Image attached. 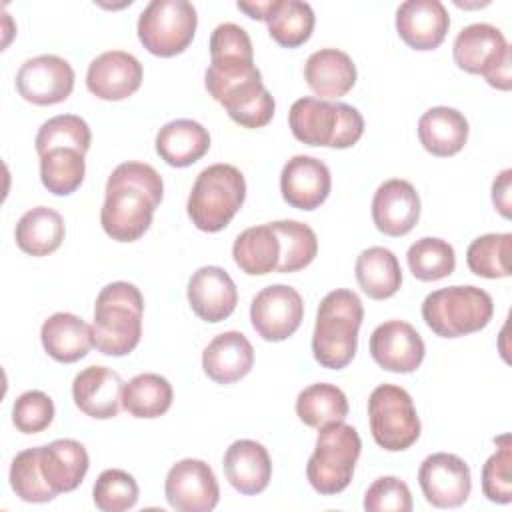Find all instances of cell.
I'll return each instance as SVG.
<instances>
[{"instance_id": "obj_29", "label": "cell", "mask_w": 512, "mask_h": 512, "mask_svg": "<svg viewBox=\"0 0 512 512\" xmlns=\"http://www.w3.org/2000/svg\"><path fill=\"white\" fill-rule=\"evenodd\" d=\"M210 148L208 130L190 118H178L164 124L156 134L158 156L176 168L198 162Z\"/></svg>"}, {"instance_id": "obj_7", "label": "cell", "mask_w": 512, "mask_h": 512, "mask_svg": "<svg viewBox=\"0 0 512 512\" xmlns=\"http://www.w3.org/2000/svg\"><path fill=\"white\" fill-rule=\"evenodd\" d=\"M494 314L492 296L478 286H448L430 292L422 302L426 326L442 338L480 332Z\"/></svg>"}, {"instance_id": "obj_42", "label": "cell", "mask_w": 512, "mask_h": 512, "mask_svg": "<svg viewBox=\"0 0 512 512\" xmlns=\"http://www.w3.org/2000/svg\"><path fill=\"white\" fill-rule=\"evenodd\" d=\"M138 492V482L132 474L120 468H108L96 478L92 498L102 512H124L138 502Z\"/></svg>"}, {"instance_id": "obj_4", "label": "cell", "mask_w": 512, "mask_h": 512, "mask_svg": "<svg viewBox=\"0 0 512 512\" xmlns=\"http://www.w3.org/2000/svg\"><path fill=\"white\" fill-rule=\"evenodd\" d=\"M144 298L130 282H112L94 304L92 346L106 356L130 354L142 336Z\"/></svg>"}, {"instance_id": "obj_13", "label": "cell", "mask_w": 512, "mask_h": 512, "mask_svg": "<svg viewBox=\"0 0 512 512\" xmlns=\"http://www.w3.org/2000/svg\"><path fill=\"white\" fill-rule=\"evenodd\" d=\"M418 484L428 504L436 508H458L470 496L472 476L460 456L436 452L420 464Z\"/></svg>"}, {"instance_id": "obj_11", "label": "cell", "mask_w": 512, "mask_h": 512, "mask_svg": "<svg viewBox=\"0 0 512 512\" xmlns=\"http://www.w3.org/2000/svg\"><path fill=\"white\" fill-rule=\"evenodd\" d=\"M196 8L188 0H152L138 18L142 46L160 58L184 52L196 32Z\"/></svg>"}, {"instance_id": "obj_16", "label": "cell", "mask_w": 512, "mask_h": 512, "mask_svg": "<svg viewBox=\"0 0 512 512\" xmlns=\"http://www.w3.org/2000/svg\"><path fill=\"white\" fill-rule=\"evenodd\" d=\"M424 354L426 348L422 336L404 320H388L376 326L370 336V356L388 372H414L420 368Z\"/></svg>"}, {"instance_id": "obj_39", "label": "cell", "mask_w": 512, "mask_h": 512, "mask_svg": "<svg viewBox=\"0 0 512 512\" xmlns=\"http://www.w3.org/2000/svg\"><path fill=\"white\" fill-rule=\"evenodd\" d=\"M510 242V232L484 234L472 240L466 250V264L470 272L482 278L510 276Z\"/></svg>"}, {"instance_id": "obj_9", "label": "cell", "mask_w": 512, "mask_h": 512, "mask_svg": "<svg viewBox=\"0 0 512 512\" xmlns=\"http://www.w3.org/2000/svg\"><path fill=\"white\" fill-rule=\"evenodd\" d=\"M454 62L470 74H482L498 90H510V46L504 34L486 22L462 28L452 46Z\"/></svg>"}, {"instance_id": "obj_33", "label": "cell", "mask_w": 512, "mask_h": 512, "mask_svg": "<svg viewBox=\"0 0 512 512\" xmlns=\"http://www.w3.org/2000/svg\"><path fill=\"white\" fill-rule=\"evenodd\" d=\"M172 398V386L164 376L144 372L124 384L122 408L134 418H158L170 410Z\"/></svg>"}, {"instance_id": "obj_25", "label": "cell", "mask_w": 512, "mask_h": 512, "mask_svg": "<svg viewBox=\"0 0 512 512\" xmlns=\"http://www.w3.org/2000/svg\"><path fill=\"white\" fill-rule=\"evenodd\" d=\"M304 80L320 100H336L356 84V66L352 58L338 48H322L308 56Z\"/></svg>"}, {"instance_id": "obj_44", "label": "cell", "mask_w": 512, "mask_h": 512, "mask_svg": "<svg viewBox=\"0 0 512 512\" xmlns=\"http://www.w3.org/2000/svg\"><path fill=\"white\" fill-rule=\"evenodd\" d=\"M502 446L486 460L482 468V492L490 502L508 504L512 500V450L508 436L502 438Z\"/></svg>"}, {"instance_id": "obj_5", "label": "cell", "mask_w": 512, "mask_h": 512, "mask_svg": "<svg viewBox=\"0 0 512 512\" xmlns=\"http://www.w3.org/2000/svg\"><path fill=\"white\" fill-rule=\"evenodd\" d=\"M288 126L302 144L326 148H350L364 134V118L354 106L320 98L296 100L288 112Z\"/></svg>"}, {"instance_id": "obj_38", "label": "cell", "mask_w": 512, "mask_h": 512, "mask_svg": "<svg viewBox=\"0 0 512 512\" xmlns=\"http://www.w3.org/2000/svg\"><path fill=\"white\" fill-rule=\"evenodd\" d=\"M408 268L414 278L422 282H434L450 276L456 268L454 248L442 238H420L416 240L406 254Z\"/></svg>"}, {"instance_id": "obj_41", "label": "cell", "mask_w": 512, "mask_h": 512, "mask_svg": "<svg viewBox=\"0 0 512 512\" xmlns=\"http://www.w3.org/2000/svg\"><path fill=\"white\" fill-rule=\"evenodd\" d=\"M90 140H92V134L84 118L76 114H60L46 120L40 126L34 144H36L38 156L54 148H74L86 154L90 148Z\"/></svg>"}, {"instance_id": "obj_27", "label": "cell", "mask_w": 512, "mask_h": 512, "mask_svg": "<svg viewBox=\"0 0 512 512\" xmlns=\"http://www.w3.org/2000/svg\"><path fill=\"white\" fill-rule=\"evenodd\" d=\"M468 120L462 112L448 106H434L418 120V138L432 156H454L468 140Z\"/></svg>"}, {"instance_id": "obj_1", "label": "cell", "mask_w": 512, "mask_h": 512, "mask_svg": "<svg viewBox=\"0 0 512 512\" xmlns=\"http://www.w3.org/2000/svg\"><path fill=\"white\" fill-rule=\"evenodd\" d=\"M162 176L144 162L118 164L106 182L100 210L104 232L116 242H134L152 224L154 210L162 202Z\"/></svg>"}, {"instance_id": "obj_34", "label": "cell", "mask_w": 512, "mask_h": 512, "mask_svg": "<svg viewBox=\"0 0 512 512\" xmlns=\"http://www.w3.org/2000/svg\"><path fill=\"white\" fill-rule=\"evenodd\" d=\"M314 10L300 0H274V8L266 18L268 34L284 48L302 46L314 30Z\"/></svg>"}, {"instance_id": "obj_8", "label": "cell", "mask_w": 512, "mask_h": 512, "mask_svg": "<svg viewBox=\"0 0 512 512\" xmlns=\"http://www.w3.org/2000/svg\"><path fill=\"white\" fill-rule=\"evenodd\" d=\"M318 430L316 448L306 464V476L316 492L332 496L352 482L362 440L356 428L342 420L324 424Z\"/></svg>"}, {"instance_id": "obj_14", "label": "cell", "mask_w": 512, "mask_h": 512, "mask_svg": "<svg viewBox=\"0 0 512 512\" xmlns=\"http://www.w3.org/2000/svg\"><path fill=\"white\" fill-rule=\"evenodd\" d=\"M74 88V70L68 60L56 54L28 58L16 74L18 94L36 106L64 102Z\"/></svg>"}, {"instance_id": "obj_45", "label": "cell", "mask_w": 512, "mask_h": 512, "mask_svg": "<svg viewBox=\"0 0 512 512\" xmlns=\"http://www.w3.org/2000/svg\"><path fill=\"white\" fill-rule=\"evenodd\" d=\"M364 510L368 512H410L412 494L404 480L396 476L376 478L364 494Z\"/></svg>"}, {"instance_id": "obj_26", "label": "cell", "mask_w": 512, "mask_h": 512, "mask_svg": "<svg viewBox=\"0 0 512 512\" xmlns=\"http://www.w3.org/2000/svg\"><path fill=\"white\" fill-rule=\"evenodd\" d=\"M88 466V452L78 440L60 438L40 446V468L56 494L76 490L84 480Z\"/></svg>"}, {"instance_id": "obj_19", "label": "cell", "mask_w": 512, "mask_h": 512, "mask_svg": "<svg viewBox=\"0 0 512 512\" xmlns=\"http://www.w3.org/2000/svg\"><path fill=\"white\" fill-rule=\"evenodd\" d=\"M420 218V196L416 188L402 178L386 180L372 198V220L386 236L408 234Z\"/></svg>"}, {"instance_id": "obj_36", "label": "cell", "mask_w": 512, "mask_h": 512, "mask_svg": "<svg viewBox=\"0 0 512 512\" xmlns=\"http://www.w3.org/2000/svg\"><path fill=\"white\" fill-rule=\"evenodd\" d=\"M84 172V154L74 148H54L40 156V180L56 196L76 192L84 180Z\"/></svg>"}, {"instance_id": "obj_22", "label": "cell", "mask_w": 512, "mask_h": 512, "mask_svg": "<svg viewBox=\"0 0 512 512\" xmlns=\"http://www.w3.org/2000/svg\"><path fill=\"white\" fill-rule=\"evenodd\" d=\"M124 382L118 372L106 366H88L72 382L74 404L90 418H114L122 406Z\"/></svg>"}, {"instance_id": "obj_10", "label": "cell", "mask_w": 512, "mask_h": 512, "mask_svg": "<svg viewBox=\"0 0 512 512\" xmlns=\"http://www.w3.org/2000/svg\"><path fill=\"white\" fill-rule=\"evenodd\" d=\"M368 422L374 442L388 452L410 448L420 436V418L412 396L396 384H380L368 398Z\"/></svg>"}, {"instance_id": "obj_40", "label": "cell", "mask_w": 512, "mask_h": 512, "mask_svg": "<svg viewBox=\"0 0 512 512\" xmlns=\"http://www.w3.org/2000/svg\"><path fill=\"white\" fill-rule=\"evenodd\" d=\"M10 486L24 502L42 504L56 498V492L50 488L40 468V446L22 450L14 456L10 464Z\"/></svg>"}, {"instance_id": "obj_18", "label": "cell", "mask_w": 512, "mask_h": 512, "mask_svg": "<svg viewBox=\"0 0 512 512\" xmlns=\"http://www.w3.org/2000/svg\"><path fill=\"white\" fill-rule=\"evenodd\" d=\"M332 176L328 166L314 158L298 154L290 158L280 172V192L286 204L298 210L318 208L330 194Z\"/></svg>"}, {"instance_id": "obj_15", "label": "cell", "mask_w": 512, "mask_h": 512, "mask_svg": "<svg viewBox=\"0 0 512 512\" xmlns=\"http://www.w3.org/2000/svg\"><path fill=\"white\" fill-rule=\"evenodd\" d=\"M168 504L178 512H210L220 498L218 480L204 460L176 462L164 482Z\"/></svg>"}, {"instance_id": "obj_6", "label": "cell", "mask_w": 512, "mask_h": 512, "mask_svg": "<svg viewBox=\"0 0 512 512\" xmlns=\"http://www.w3.org/2000/svg\"><path fill=\"white\" fill-rule=\"evenodd\" d=\"M246 198V180L232 164L204 168L188 196V216L202 232H220L230 224Z\"/></svg>"}, {"instance_id": "obj_2", "label": "cell", "mask_w": 512, "mask_h": 512, "mask_svg": "<svg viewBox=\"0 0 512 512\" xmlns=\"http://www.w3.org/2000/svg\"><path fill=\"white\" fill-rule=\"evenodd\" d=\"M204 86L208 94L224 106L228 116L244 128H262L274 116L276 102L262 84V74L254 58H210Z\"/></svg>"}, {"instance_id": "obj_20", "label": "cell", "mask_w": 512, "mask_h": 512, "mask_svg": "<svg viewBox=\"0 0 512 512\" xmlns=\"http://www.w3.org/2000/svg\"><path fill=\"white\" fill-rule=\"evenodd\" d=\"M450 28V16L440 0H406L396 10V30L414 50L438 48Z\"/></svg>"}, {"instance_id": "obj_43", "label": "cell", "mask_w": 512, "mask_h": 512, "mask_svg": "<svg viewBox=\"0 0 512 512\" xmlns=\"http://www.w3.org/2000/svg\"><path fill=\"white\" fill-rule=\"evenodd\" d=\"M54 420V402L42 390H28L14 400L12 422L24 434H38Z\"/></svg>"}, {"instance_id": "obj_46", "label": "cell", "mask_w": 512, "mask_h": 512, "mask_svg": "<svg viewBox=\"0 0 512 512\" xmlns=\"http://www.w3.org/2000/svg\"><path fill=\"white\" fill-rule=\"evenodd\" d=\"M208 48H210V58H222V56L254 58V48L248 32L234 22L218 24L212 30Z\"/></svg>"}, {"instance_id": "obj_28", "label": "cell", "mask_w": 512, "mask_h": 512, "mask_svg": "<svg viewBox=\"0 0 512 512\" xmlns=\"http://www.w3.org/2000/svg\"><path fill=\"white\" fill-rule=\"evenodd\" d=\"M40 340L50 358L72 364L88 354L92 348V326L70 312H56L44 320Z\"/></svg>"}, {"instance_id": "obj_21", "label": "cell", "mask_w": 512, "mask_h": 512, "mask_svg": "<svg viewBox=\"0 0 512 512\" xmlns=\"http://www.w3.org/2000/svg\"><path fill=\"white\" fill-rule=\"evenodd\" d=\"M188 302L200 320L216 324L234 312L238 290L224 268L202 266L188 280Z\"/></svg>"}, {"instance_id": "obj_32", "label": "cell", "mask_w": 512, "mask_h": 512, "mask_svg": "<svg viewBox=\"0 0 512 512\" xmlns=\"http://www.w3.org/2000/svg\"><path fill=\"white\" fill-rule=\"evenodd\" d=\"M64 234V218L48 206L28 210L16 224V244L30 256L52 254L60 248Z\"/></svg>"}, {"instance_id": "obj_24", "label": "cell", "mask_w": 512, "mask_h": 512, "mask_svg": "<svg viewBox=\"0 0 512 512\" xmlns=\"http://www.w3.org/2000/svg\"><path fill=\"white\" fill-rule=\"evenodd\" d=\"M254 364V348L250 340L236 330L222 332L202 352V368L206 376L218 384H232L244 378Z\"/></svg>"}, {"instance_id": "obj_37", "label": "cell", "mask_w": 512, "mask_h": 512, "mask_svg": "<svg viewBox=\"0 0 512 512\" xmlns=\"http://www.w3.org/2000/svg\"><path fill=\"white\" fill-rule=\"evenodd\" d=\"M270 224L280 240V262L276 272H298L316 258L318 238L308 224L298 220H278Z\"/></svg>"}, {"instance_id": "obj_30", "label": "cell", "mask_w": 512, "mask_h": 512, "mask_svg": "<svg viewBox=\"0 0 512 512\" xmlns=\"http://www.w3.org/2000/svg\"><path fill=\"white\" fill-rule=\"evenodd\" d=\"M356 280L362 292L372 300H386L400 290L402 270L392 250L372 246L356 258Z\"/></svg>"}, {"instance_id": "obj_35", "label": "cell", "mask_w": 512, "mask_h": 512, "mask_svg": "<svg viewBox=\"0 0 512 512\" xmlns=\"http://www.w3.org/2000/svg\"><path fill=\"white\" fill-rule=\"evenodd\" d=\"M296 414L310 428H322L330 422H340L348 414L346 394L326 382L304 388L296 398Z\"/></svg>"}, {"instance_id": "obj_17", "label": "cell", "mask_w": 512, "mask_h": 512, "mask_svg": "<svg viewBox=\"0 0 512 512\" xmlns=\"http://www.w3.org/2000/svg\"><path fill=\"white\" fill-rule=\"evenodd\" d=\"M142 64L122 50H108L96 56L86 72L88 90L100 100H124L142 84Z\"/></svg>"}, {"instance_id": "obj_31", "label": "cell", "mask_w": 512, "mask_h": 512, "mask_svg": "<svg viewBox=\"0 0 512 512\" xmlns=\"http://www.w3.org/2000/svg\"><path fill=\"white\" fill-rule=\"evenodd\" d=\"M236 266L250 276L276 272L280 262V240L272 224L246 228L232 246Z\"/></svg>"}, {"instance_id": "obj_48", "label": "cell", "mask_w": 512, "mask_h": 512, "mask_svg": "<svg viewBox=\"0 0 512 512\" xmlns=\"http://www.w3.org/2000/svg\"><path fill=\"white\" fill-rule=\"evenodd\" d=\"M236 6H238V10L246 12L250 18H254V20H264V22H266L268 14H270L272 8H274V0H268V2H238Z\"/></svg>"}, {"instance_id": "obj_47", "label": "cell", "mask_w": 512, "mask_h": 512, "mask_svg": "<svg viewBox=\"0 0 512 512\" xmlns=\"http://www.w3.org/2000/svg\"><path fill=\"white\" fill-rule=\"evenodd\" d=\"M510 176L512 170L506 168L496 176L492 184V202L504 218H510Z\"/></svg>"}, {"instance_id": "obj_23", "label": "cell", "mask_w": 512, "mask_h": 512, "mask_svg": "<svg viewBox=\"0 0 512 512\" xmlns=\"http://www.w3.org/2000/svg\"><path fill=\"white\" fill-rule=\"evenodd\" d=\"M226 480L240 494L252 496L266 490L272 476V460L268 450L256 440L232 442L222 460Z\"/></svg>"}, {"instance_id": "obj_3", "label": "cell", "mask_w": 512, "mask_h": 512, "mask_svg": "<svg viewBox=\"0 0 512 512\" xmlns=\"http://www.w3.org/2000/svg\"><path fill=\"white\" fill-rule=\"evenodd\" d=\"M362 318L364 308L356 292L338 288L322 298L312 334V354L320 366L342 370L352 362Z\"/></svg>"}, {"instance_id": "obj_12", "label": "cell", "mask_w": 512, "mask_h": 512, "mask_svg": "<svg viewBox=\"0 0 512 512\" xmlns=\"http://www.w3.org/2000/svg\"><path fill=\"white\" fill-rule=\"evenodd\" d=\"M304 318V302L298 290L286 284L262 288L250 304V320L260 338L282 342L292 336Z\"/></svg>"}]
</instances>
